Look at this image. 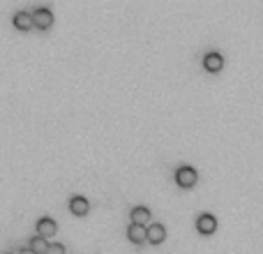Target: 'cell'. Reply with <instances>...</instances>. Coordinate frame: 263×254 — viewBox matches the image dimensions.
<instances>
[{"instance_id": "cell-1", "label": "cell", "mask_w": 263, "mask_h": 254, "mask_svg": "<svg viewBox=\"0 0 263 254\" xmlns=\"http://www.w3.org/2000/svg\"><path fill=\"white\" fill-rule=\"evenodd\" d=\"M198 174L194 166H190V164H182V166H178L176 169V180H178V185H182V188H192L194 182H196Z\"/></svg>"}, {"instance_id": "cell-2", "label": "cell", "mask_w": 263, "mask_h": 254, "mask_svg": "<svg viewBox=\"0 0 263 254\" xmlns=\"http://www.w3.org/2000/svg\"><path fill=\"white\" fill-rule=\"evenodd\" d=\"M196 229L201 231V234H212V231L217 229V220L212 212H201L196 218Z\"/></svg>"}, {"instance_id": "cell-3", "label": "cell", "mask_w": 263, "mask_h": 254, "mask_svg": "<svg viewBox=\"0 0 263 254\" xmlns=\"http://www.w3.org/2000/svg\"><path fill=\"white\" fill-rule=\"evenodd\" d=\"M56 231H58V222H56L54 218H48V215H44V218L37 220V234L40 236H54Z\"/></svg>"}, {"instance_id": "cell-4", "label": "cell", "mask_w": 263, "mask_h": 254, "mask_svg": "<svg viewBox=\"0 0 263 254\" xmlns=\"http://www.w3.org/2000/svg\"><path fill=\"white\" fill-rule=\"evenodd\" d=\"M204 67L208 72H220L222 67H224V56L220 51H210V54L204 56Z\"/></svg>"}, {"instance_id": "cell-5", "label": "cell", "mask_w": 263, "mask_h": 254, "mask_svg": "<svg viewBox=\"0 0 263 254\" xmlns=\"http://www.w3.org/2000/svg\"><path fill=\"white\" fill-rule=\"evenodd\" d=\"M32 18H35L37 28H48V26L54 24V12L48 7H37L35 12H32Z\"/></svg>"}, {"instance_id": "cell-6", "label": "cell", "mask_w": 263, "mask_h": 254, "mask_svg": "<svg viewBox=\"0 0 263 254\" xmlns=\"http://www.w3.org/2000/svg\"><path fill=\"white\" fill-rule=\"evenodd\" d=\"M127 236H130V240H134V242L148 240V226H146V224L132 222L130 226H127Z\"/></svg>"}, {"instance_id": "cell-7", "label": "cell", "mask_w": 263, "mask_h": 254, "mask_svg": "<svg viewBox=\"0 0 263 254\" xmlns=\"http://www.w3.org/2000/svg\"><path fill=\"white\" fill-rule=\"evenodd\" d=\"M14 26H16L18 30H30L32 26H35V18H32V12H26V10H18L14 14Z\"/></svg>"}, {"instance_id": "cell-8", "label": "cell", "mask_w": 263, "mask_h": 254, "mask_svg": "<svg viewBox=\"0 0 263 254\" xmlns=\"http://www.w3.org/2000/svg\"><path fill=\"white\" fill-rule=\"evenodd\" d=\"M70 208H72L74 215H86V212L90 210V204L86 196H81V194H74L72 199H70Z\"/></svg>"}, {"instance_id": "cell-9", "label": "cell", "mask_w": 263, "mask_h": 254, "mask_svg": "<svg viewBox=\"0 0 263 254\" xmlns=\"http://www.w3.org/2000/svg\"><path fill=\"white\" fill-rule=\"evenodd\" d=\"M164 238H166V229H164V224H160V222L148 224V240L150 242H162Z\"/></svg>"}, {"instance_id": "cell-10", "label": "cell", "mask_w": 263, "mask_h": 254, "mask_svg": "<svg viewBox=\"0 0 263 254\" xmlns=\"http://www.w3.org/2000/svg\"><path fill=\"white\" fill-rule=\"evenodd\" d=\"M150 218H152L150 208H146V206H134L132 208V222L146 224V222H150Z\"/></svg>"}, {"instance_id": "cell-11", "label": "cell", "mask_w": 263, "mask_h": 254, "mask_svg": "<svg viewBox=\"0 0 263 254\" xmlns=\"http://www.w3.org/2000/svg\"><path fill=\"white\" fill-rule=\"evenodd\" d=\"M28 248L32 250V252H37V254H46V250L51 248V245L46 242V238H44V236L35 234V236L30 238V245H28Z\"/></svg>"}, {"instance_id": "cell-12", "label": "cell", "mask_w": 263, "mask_h": 254, "mask_svg": "<svg viewBox=\"0 0 263 254\" xmlns=\"http://www.w3.org/2000/svg\"><path fill=\"white\" fill-rule=\"evenodd\" d=\"M46 254H65V245H60V242H51V248L46 250Z\"/></svg>"}, {"instance_id": "cell-13", "label": "cell", "mask_w": 263, "mask_h": 254, "mask_svg": "<svg viewBox=\"0 0 263 254\" xmlns=\"http://www.w3.org/2000/svg\"><path fill=\"white\" fill-rule=\"evenodd\" d=\"M18 254H37V252H32L30 248H18Z\"/></svg>"}, {"instance_id": "cell-14", "label": "cell", "mask_w": 263, "mask_h": 254, "mask_svg": "<svg viewBox=\"0 0 263 254\" xmlns=\"http://www.w3.org/2000/svg\"><path fill=\"white\" fill-rule=\"evenodd\" d=\"M7 254H12V252H7Z\"/></svg>"}]
</instances>
